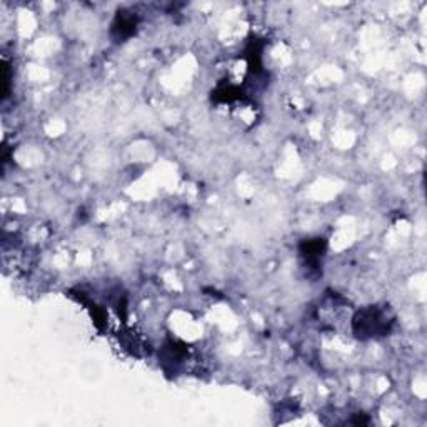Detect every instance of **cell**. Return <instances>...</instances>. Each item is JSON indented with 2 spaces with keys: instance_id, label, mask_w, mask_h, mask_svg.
Returning <instances> with one entry per match:
<instances>
[{
  "instance_id": "6da1fadb",
  "label": "cell",
  "mask_w": 427,
  "mask_h": 427,
  "mask_svg": "<svg viewBox=\"0 0 427 427\" xmlns=\"http://www.w3.org/2000/svg\"><path fill=\"white\" fill-rule=\"evenodd\" d=\"M394 325V314L389 306H367L352 318V330L359 339L386 335Z\"/></svg>"
},
{
  "instance_id": "7a4b0ae2",
  "label": "cell",
  "mask_w": 427,
  "mask_h": 427,
  "mask_svg": "<svg viewBox=\"0 0 427 427\" xmlns=\"http://www.w3.org/2000/svg\"><path fill=\"white\" fill-rule=\"evenodd\" d=\"M137 31V18L136 16H132L131 12L126 11H119L117 16H115V21L112 23V38L114 42H126L127 38H131L134 33Z\"/></svg>"
},
{
  "instance_id": "3957f363",
  "label": "cell",
  "mask_w": 427,
  "mask_h": 427,
  "mask_svg": "<svg viewBox=\"0 0 427 427\" xmlns=\"http://www.w3.org/2000/svg\"><path fill=\"white\" fill-rule=\"evenodd\" d=\"M325 252V241L324 239H310L301 244V256L304 257L306 266L310 269H318L320 261H323Z\"/></svg>"
}]
</instances>
